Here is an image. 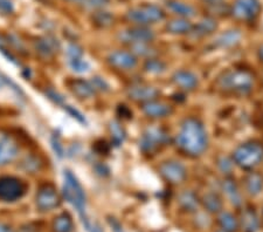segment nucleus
<instances>
[{
  "label": "nucleus",
  "mask_w": 263,
  "mask_h": 232,
  "mask_svg": "<svg viewBox=\"0 0 263 232\" xmlns=\"http://www.w3.org/2000/svg\"><path fill=\"white\" fill-rule=\"evenodd\" d=\"M177 143L185 154L193 157L202 155L209 145L205 127L193 117L186 119L182 122L180 132L178 134Z\"/></svg>",
  "instance_id": "obj_1"
},
{
  "label": "nucleus",
  "mask_w": 263,
  "mask_h": 232,
  "mask_svg": "<svg viewBox=\"0 0 263 232\" xmlns=\"http://www.w3.org/2000/svg\"><path fill=\"white\" fill-rule=\"evenodd\" d=\"M216 84L221 91L246 95L253 90L254 77L248 70L231 69L220 75Z\"/></svg>",
  "instance_id": "obj_2"
},
{
  "label": "nucleus",
  "mask_w": 263,
  "mask_h": 232,
  "mask_svg": "<svg viewBox=\"0 0 263 232\" xmlns=\"http://www.w3.org/2000/svg\"><path fill=\"white\" fill-rule=\"evenodd\" d=\"M65 182H63V197L66 198L68 203H70L78 210L80 217L84 218L86 216V193L82 185L80 184L79 180L73 172L69 170H65Z\"/></svg>",
  "instance_id": "obj_3"
},
{
  "label": "nucleus",
  "mask_w": 263,
  "mask_h": 232,
  "mask_svg": "<svg viewBox=\"0 0 263 232\" xmlns=\"http://www.w3.org/2000/svg\"><path fill=\"white\" fill-rule=\"evenodd\" d=\"M233 159L241 169L253 170L263 161V146L258 142H247L236 148Z\"/></svg>",
  "instance_id": "obj_4"
},
{
  "label": "nucleus",
  "mask_w": 263,
  "mask_h": 232,
  "mask_svg": "<svg viewBox=\"0 0 263 232\" xmlns=\"http://www.w3.org/2000/svg\"><path fill=\"white\" fill-rule=\"evenodd\" d=\"M164 16L165 13L162 8L156 5H150V4L130 8L126 13V19L137 26H147L150 24L158 23L164 19Z\"/></svg>",
  "instance_id": "obj_5"
},
{
  "label": "nucleus",
  "mask_w": 263,
  "mask_h": 232,
  "mask_svg": "<svg viewBox=\"0 0 263 232\" xmlns=\"http://www.w3.org/2000/svg\"><path fill=\"white\" fill-rule=\"evenodd\" d=\"M170 142V135L163 128L151 127L144 132L139 140V148L143 153L154 154Z\"/></svg>",
  "instance_id": "obj_6"
},
{
  "label": "nucleus",
  "mask_w": 263,
  "mask_h": 232,
  "mask_svg": "<svg viewBox=\"0 0 263 232\" xmlns=\"http://www.w3.org/2000/svg\"><path fill=\"white\" fill-rule=\"evenodd\" d=\"M26 192V184L12 176L0 177V201L14 202Z\"/></svg>",
  "instance_id": "obj_7"
},
{
  "label": "nucleus",
  "mask_w": 263,
  "mask_h": 232,
  "mask_svg": "<svg viewBox=\"0 0 263 232\" xmlns=\"http://www.w3.org/2000/svg\"><path fill=\"white\" fill-rule=\"evenodd\" d=\"M155 32L146 26H135L122 31L118 34V39L123 44L130 46L137 44H150L155 39Z\"/></svg>",
  "instance_id": "obj_8"
},
{
  "label": "nucleus",
  "mask_w": 263,
  "mask_h": 232,
  "mask_svg": "<svg viewBox=\"0 0 263 232\" xmlns=\"http://www.w3.org/2000/svg\"><path fill=\"white\" fill-rule=\"evenodd\" d=\"M261 12V4L258 0H236L232 8V14L237 20H254Z\"/></svg>",
  "instance_id": "obj_9"
},
{
  "label": "nucleus",
  "mask_w": 263,
  "mask_h": 232,
  "mask_svg": "<svg viewBox=\"0 0 263 232\" xmlns=\"http://www.w3.org/2000/svg\"><path fill=\"white\" fill-rule=\"evenodd\" d=\"M159 172L167 182L172 184H179L184 182L186 176H187L186 168L180 162L173 161V159L165 161L160 164Z\"/></svg>",
  "instance_id": "obj_10"
},
{
  "label": "nucleus",
  "mask_w": 263,
  "mask_h": 232,
  "mask_svg": "<svg viewBox=\"0 0 263 232\" xmlns=\"http://www.w3.org/2000/svg\"><path fill=\"white\" fill-rule=\"evenodd\" d=\"M60 197L52 185H44L36 195V205L41 211H50L60 205Z\"/></svg>",
  "instance_id": "obj_11"
},
{
  "label": "nucleus",
  "mask_w": 263,
  "mask_h": 232,
  "mask_svg": "<svg viewBox=\"0 0 263 232\" xmlns=\"http://www.w3.org/2000/svg\"><path fill=\"white\" fill-rule=\"evenodd\" d=\"M108 62L110 66L115 67L117 69L130 70L137 66V58L131 52L125 50H115L108 56Z\"/></svg>",
  "instance_id": "obj_12"
},
{
  "label": "nucleus",
  "mask_w": 263,
  "mask_h": 232,
  "mask_svg": "<svg viewBox=\"0 0 263 232\" xmlns=\"http://www.w3.org/2000/svg\"><path fill=\"white\" fill-rule=\"evenodd\" d=\"M128 96L136 102L146 103L157 100L159 96V91L147 84H134L128 90Z\"/></svg>",
  "instance_id": "obj_13"
},
{
  "label": "nucleus",
  "mask_w": 263,
  "mask_h": 232,
  "mask_svg": "<svg viewBox=\"0 0 263 232\" xmlns=\"http://www.w3.org/2000/svg\"><path fill=\"white\" fill-rule=\"evenodd\" d=\"M19 148L12 138L5 134H0V166H5L18 156Z\"/></svg>",
  "instance_id": "obj_14"
},
{
  "label": "nucleus",
  "mask_w": 263,
  "mask_h": 232,
  "mask_svg": "<svg viewBox=\"0 0 263 232\" xmlns=\"http://www.w3.org/2000/svg\"><path fill=\"white\" fill-rule=\"evenodd\" d=\"M143 112L146 116L151 119H163L172 114V107L162 101H150V102L143 103Z\"/></svg>",
  "instance_id": "obj_15"
},
{
  "label": "nucleus",
  "mask_w": 263,
  "mask_h": 232,
  "mask_svg": "<svg viewBox=\"0 0 263 232\" xmlns=\"http://www.w3.org/2000/svg\"><path fill=\"white\" fill-rule=\"evenodd\" d=\"M34 47H35L36 53L39 54V56H41L42 58L49 59L58 52L59 48H60V42H59L57 38L48 35L40 38L39 40H36L35 44H34Z\"/></svg>",
  "instance_id": "obj_16"
},
{
  "label": "nucleus",
  "mask_w": 263,
  "mask_h": 232,
  "mask_svg": "<svg viewBox=\"0 0 263 232\" xmlns=\"http://www.w3.org/2000/svg\"><path fill=\"white\" fill-rule=\"evenodd\" d=\"M173 82L184 91H193L198 86V77L190 70H178L172 77Z\"/></svg>",
  "instance_id": "obj_17"
},
{
  "label": "nucleus",
  "mask_w": 263,
  "mask_h": 232,
  "mask_svg": "<svg viewBox=\"0 0 263 232\" xmlns=\"http://www.w3.org/2000/svg\"><path fill=\"white\" fill-rule=\"evenodd\" d=\"M69 88L70 91L73 92V94L81 100L90 99L91 96L95 94V90L94 87L91 86V83L84 81L82 79L73 80V81L69 83Z\"/></svg>",
  "instance_id": "obj_18"
},
{
  "label": "nucleus",
  "mask_w": 263,
  "mask_h": 232,
  "mask_svg": "<svg viewBox=\"0 0 263 232\" xmlns=\"http://www.w3.org/2000/svg\"><path fill=\"white\" fill-rule=\"evenodd\" d=\"M239 226H241L243 232H257L260 227V221H258L256 213L253 210L248 209L241 213Z\"/></svg>",
  "instance_id": "obj_19"
},
{
  "label": "nucleus",
  "mask_w": 263,
  "mask_h": 232,
  "mask_svg": "<svg viewBox=\"0 0 263 232\" xmlns=\"http://www.w3.org/2000/svg\"><path fill=\"white\" fill-rule=\"evenodd\" d=\"M178 203H179L182 210L187 211V212H196L200 202H199L197 195L193 191L185 190V191H182L179 197H178Z\"/></svg>",
  "instance_id": "obj_20"
},
{
  "label": "nucleus",
  "mask_w": 263,
  "mask_h": 232,
  "mask_svg": "<svg viewBox=\"0 0 263 232\" xmlns=\"http://www.w3.org/2000/svg\"><path fill=\"white\" fill-rule=\"evenodd\" d=\"M222 190L233 205L240 206L242 204V196H241V192L237 188L235 181H233L232 179L224 180L222 182Z\"/></svg>",
  "instance_id": "obj_21"
},
{
  "label": "nucleus",
  "mask_w": 263,
  "mask_h": 232,
  "mask_svg": "<svg viewBox=\"0 0 263 232\" xmlns=\"http://www.w3.org/2000/svg\"><path fill=\"white\" fill-rule=\"evenodd\" d=\"M241 33L236 29H231V31H227L220 34L218 38L215 39V46L221 48H228V47H233V46L237 45L241 40Z\"/></svg>",
  "instance_id": "obj_22"
},
{
  "label": "nucleus",
  "mask_w": 263,
  "mask_h": 232,
  "mask_svg": "<svg viewBox=\"0 0 263 232\" xmlns=\"http://www.w3.org/2000/svg\"><path fill=\"white\" fill-rule=\"evenodd\" d=\"M166 29L168 33L176 35H182L189 34L192 32L193 25L190 23L187 19L180 18V19H173L166 25Z\"/></svg>",
  "instance_id": "obj_23"
},
{
  "label": "nucleus",
  "mask_w": 263,
  "mask_h": 232,
  "mask_svg": "<svg viewBox=\"0 0 263 232\" xmlns=\"http://www.w3.org/2000/svg\"><path fill=\"white\" fill-rule=\"evenodd\" d=\"M246 190L250 196H256L263 189V177L257 172H250L245 180Z\"/></svg>",
  "instance_id": "obj_24"
},
{
  "label": "nucleus",
  "mask_w": 263,
  "mask_h": 232,
  "mask_svg": "<svg viewBox=\"0 0 263 232\" xmlns=\"http://www.w3.org/2000/svg\"><path fill=\"white\" fill-rule=\"evenodd\" d=\"M167 7L170 11H172L173 13L178 14L181 18H191V16L196 15V10L189 4L178 2V0H170L167 2Z\"/></svg>",
  "instance_id": "obj_25"
},
{
  "label": "nucleus",
  "mask_w": 263,
  "mask_h": 232,
  "mask_svg": "<svg viewBox=\"0 0 263 232\" xmlns=\"http://www.w3.org/2000/svg\"><path fill=\"white\" fill-rule=\"evenodd\" d=\"M216 28H218V24H216V21L214 19L205 18L201 21H199V24L196 27H193L192 32L191 33H192L193 37L201 38L213 33Z\"/></svg>",
  "instance_id": "obj_26"
},
{
  "label": "nucleus",
  "mask_w": 263,
  "mask_h": 232,
  "mask_svg": "<svg viewBox=\"0 0 263 232\" xmlns=\"http://www.w3.org/2000/svg\"><path fill=\"white\" fill-rule=\"evenodd\" d=\"M202 205L209 212L218 213L222 210V201L218 193L209 192L202 197Z\"/></svg>",
  "instance_id": "obj_27"
},
{
  "label": "nucleus",
  "mask_w": 263,
  "mask_h": 232,
  "mask_svg": "<svg viewBox=\"0 0 263 232\" xmlns=\"http://www.w3.org/2000/svg\"><path fill=\"white\" fill-rule=\"evenodd\" d=\"M73 227V219L69 216V213L63 212L54 219L53 229L55 232H71Z\"/></svg>",
  "instance_id": "obj_28"
},
{
  "label": "nucleus",
  "mask_w": 263,
  "mask_h": 232,
  "mask_svg": "<svg viewBox=\"0 0 263 232\" xmlns=\"http://www.w3.org/2000/svg\"><path fill=\"white\" fill-rule=\"evenodd\" d=\"M219 224L224 232H236L239 229V221L230 212L220 213Z\"/></svg>",
  "instance_id": "obj_29"
},
{
  "label": "nucleus",
  "mask_w": 263,
  "mask_h": 232,
  "mask_svg": "<svg viewBox=\"0 0 263 232\" xmlns=\"http://www.w3.org/2000/svg\"><path fill=\"white\" fill-rule=\"evenodd\" d=\"M114 20H115L114 15L105 11L95 12L94 15H92V21H94V24L96 26L102 27V28H107L111 26L114 24Z\"/></svg>",
  "instance_id": "obj_30"
},
{
  "label": "nucleus",
  "mask_w": 263,
  "mask_h": 232,
  "mask_svg": "<svg viewBox=\"0 0 263 232\" xmlns=\"http://www.w3.org/2000/svg\"><path fill=\"white\" fill-rule=\"evenodd\" d=\"M131 50H133L134 56L136 57H143V58H155L157 54V50L152 47L150 44H137L131 46Z\"/></svg>",
  "instance_id": "obj_31"
},
{
  "label": "nucleus",
  "mask_w": 263,
  "mask_h": 232,
  "mask_svg": "<svg viewBox=\"0 0 263 232\" xmlns=\"http://www.w3.org/2000/svg\"><path fill=\"white\" fill-rule=\"evenodd\" d=\"M109 128H110V133H111L114 145L121 146L123 141L125 140V132H124V129H123V127L121 126L120 122H117V121L110 122Z\"/></svg>",
  "instance_id": "obj_32"
},
{
  "label": "nucleus",
  "mask_w": 263,
  "mask_h": 232,
  "mask_svg": "<svg viewBox=\"0 0 263 232\" xmlns=\"http://www.w3.org/2000/svg\"><path fill=\"white\" fill-rule=\"evenodd\" d=\"M144 68H145L147 73L158 75V74H163L164 72L166 70V65H165L163 61L158 60V59L151 58V59H147Z\"/></svg>",
  "instance_id": "obj_33"
},
{
  "label": "nucleus",
  "mask_w": 263,
  "mask_h": 232,
  "mask_svg": "<svg viewBox=\"0 0 263 232\" xmlns=\"http://www.w3.org/2000/svg\"><path fill=\"white\" fill-rule=\"evenodd\" d=\"M69 66L76 73H86L90 69V65L86 60H83L82 58L69 59Z\"/></svg>",
  "instance_id": "obj_34"
},
{
  "label": "nucleus",
  "mask_w": 263,
  "mask_h": 232,
  "mask_svg": "<svg viewBox=\"0 0 263 232\" xmlns=\"http://www.w3.org/2000/svg\"><path fill=\"white\" fill-rule=\"evenodd\" d=\"M21 166H23V169L25 171H36L41 168V162L39 161V158H36L35 156H27L25 157V159L21 162Z\"/></svg>",
  "instance_id": "obj_35"
},
{
  "label": "nucleus",
  "mask_w": 263,
  "mask_h": 232,
  "mask_svg": "<svg viewBox=\"0 0 263 232\" xmlns=\"http://www.w3.org/2000/svg\"><path fill=\"white\" fill-rule=\"evenodd\" d=\"M218 167L220 170L223 172V174H231V171L233 169V163L228 157L221 156V157L218 159Z\"/></svg>",
  "instance_id": "obj_36"
},
{
  "label": "nucleus",
  "mask_w": 263,
  "mask_h": 232,
  "mask_svg": "<svg viewBox=\"0 0 263 232\" xmlns=\"http://www.w3.org/2000/svg\"><path fill=\"white\" fill-rule=\"evenodd\" d=\"M14 12V4L12 0H0V14L8 15Z\"/></svg>",
  "instance_id": "obj_37"
},
{
  "label": "nucleus",
  "mask_w": 263,
  "mask_h": 232,
  "mask_svg": "<svg viewBox=\"0 0 263 232\" xmlns=\"http://www.w3.org/2000/svg\"><path fill=\"white\" fill-rule=\"evenodd\" d=\"M90 83H91V86L94 87L95 92L96 91H101V92H108L109 91L108 82L105 81V80L102 79V78H99V77L92 78Z\"/></svg>",
  "instance_id": "obj_38"
},
{
  "label": "nucleus",
  "mask_w": 263,
  "mask_h": 232,
  "mask_svg": "<svg viewBox=\"0 0 263 232\" xmlns=\"http://www.w3.org/2000/svg\"><path fill=\"white\" fill-rule=\"evenodd\" d=\"M109 4V0H86L84 2V6L89 10H99V8H103Z\"/></svg>",
  "instance_id": "obj_39"
},
{
  "label": "nucleus",
  "mask_w": 263,
  "mask_h": 232,
  "mask_svg": "<svg viewBox=\"0 0 263 232\" xmlns=\"http://www.w3.org/2000/svg\"><path fill=\"white\" fill-rule=\"evenodd\" d=\"M67 54L69 59H78V58H82V48L80 46L75 45V44H70L67 48Z\"/></svg>",
  "instance_id": "obj_40"
},
{
  "label": "nucleus",
  "mask_w": 263,
  "mask_h": 232,
  "mask_svg": "<svg viewBox=\"0 0 263 232\" xmlns=\"http://www.w3.org/2000/svg\"><path fill=\"white\" fill-rule=\"evenodd\" d=\"M52 147H53V150L55 151V154L58 155V157L62 158L63 157V146L60 142V137H59L57 134H54L52 136Z\"/></svg>",
  "instance_id": "obj_41"
},
{
  "label": "nucleus",
  "mask_w": 263,
  "mask_h": 232,
  "mask_svg": "<svg viewBox=\"0 0 263 232\" xmlns=\"http://www.w3.org/2000/svg\"><path fill=\"white\" fill-rule=\"evenodd\" d=\"M46 95H47V98L49 100H52L53 102L58 104H63V102H65V98H63L60 93L52 90V88H49V90L46 91Z\"/></svg>",
  "instance_id": "obj_42"
},
{
  "label": "nucleus",
  "mask_w": 263,
  "mask_h": 232,
  "mask_svg": "<svg viewBox=\"0 0 263 232\" xmlns=\"http://www.w3.org/2000/svg\"><path fill=\"white\" fill-rule=\"evenodd\" d=\"M65 109L74 117V119H76L79 122H81V123H86V119H84V116L79 111H76V109L71 107V105H65Z\"/></svg>",
  "instance_id": "obj_43"
},
{
  "label": "nucleus",
  "mask_w": 263,
  "mask_h": 232,
  "mask_svg": "<svg viewBox=\"0 0 263 232\" xmlns=\"http://www.w3.org/2000/svg\"><path fill=\"white\" fill-rule=\"evenodd\" d=\"M109 223H110V225H111L114 232H124V231H123V229H122L121 224L116 221V219L110 218L109 219Z\"/></svg>",
  "instance_id": "obj_44"
},
{
  "label": "nucleus",
  "mask_w": 263,
  "mask_h": 232,
  "mask_svg": "<svg viewBox=\"0 0 263 232\" xmlns=\"http://www.w3.org/2000/svg\"><path fill=\"white\" fill-rule=\"evenodd\" d=\"M0 232H14L10 225L0 223Z\"/></svg>",
  "instance_id": "obj_45"
},
{
  "label": "nucleus",
  "mask_w": 263,
  "mask_h": 232,
  "mask_svg": "<svg viewBox=\"0 0 263 232\" xmlns=\"http://www.w3.org/2000/svg\"><path fill=\"white\" fill-rule=\"evenodd\" d=\"M7 40L4 38L3 35H0V49L2 48H6V45H7Z\"/></svg>",
  "instance_id": "obj_46"
},
{
  "label": "nucleus",
  "mask_w": 263,
  "mask_h": 232,
  "mask_svg": "<svg viewBox=\"0 0 263 232\" xmlns=\"http://www.w3.org/2000/svg\"><path fill=\"white\" fill-rule=\"evenodd\" d=\"M203 2L210 3V4H212V5H218V4L221 3L222 0H203Z\"/></svg>",
  "instance_id": "obj_47"
},
{
  "label": "nucleus",
  "mask_w": 263,
  "mask_h": 232,
  "mask_svg": "<svg viewBox=\"0 0 263 232\" xmlns=\"http://www.w3.org/2000/svg\"><path fill=\"white\" fill-rule=\"evenodd\" d=\"M258 57H260V59L263 61V46L260 48V50H258Z\"/></svg>",
  "instance_id": "obj_48"
},
{
  "label": "nucleus",
  "mask_w": 263,
  "mask_h": 232,
  "mask_svg": "<svg viewBox=\"0 0 263 232\" xmlns=\"http://www.w3.org/2000/svg\"><path fill=\"white\" fill-rule=\"evenodd\" d=\"M4 86H5V82H4L2 75H0V88H3Z\"/></svg>",
  "instance_id": "obj_49"
},
{
  "label": "nucleus",
  "mask_w": 263,
  "mask_h": 232,
  "mask_svg": "<svg viewBox=\"0 0 263 232\" xmlns=\"http://www.w3.org/2000/svg\"><path fill=\"white\" fill-rule=\"evenodd\" d=\"M68 2H71V3H78V2H82V0H68Z\"/></svg>",
  "instance_id": "obj_50"
},
{
  "label": "nucleus",
  "mask_w": 263,
  "mask_h": 232,
  "mask_svg": "<svg viewBox=\"0 0 263 232\" xmlns=\"http://www.w3.org/2000/svg\"><path fill=\"white\" fill-rule=\"evenodd\" d=\"M218 232H224V231H222V230H221V231H218Z\"/></svg>",
  "instance_id": "obj_51"
}]
</instances>
